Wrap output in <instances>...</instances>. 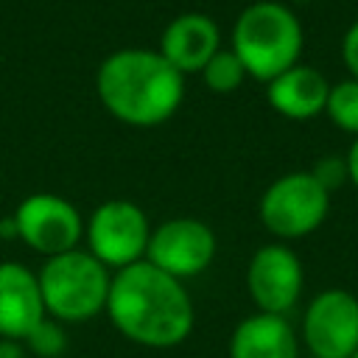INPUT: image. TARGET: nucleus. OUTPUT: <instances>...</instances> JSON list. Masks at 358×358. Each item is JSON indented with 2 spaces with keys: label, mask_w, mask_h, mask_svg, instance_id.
I'll return each instance as SVG.
<instances>
[{
  "label": "nucleus",
  "mask_w": 358,
  "mask_h": 358,
  "mask_svg": "<svg viewBox=\"0 0 358 358\" xmlns=\"http://www.w3.org/2000/svg\"><path fill=\"white\" fill-rule=\"evenodd\" d=\"M347 176L355 182V187H358V137H355V143L350 145V151H347Z\"/></svg>",
  "instance_id": "nucleus-21"
},
{
  "label": "nucleus",
  "mask_w": 358,
  "mask_h": 358,
  "mask_svg": "<svg viewBox=\"0 0 358 358\" xmlns=\"http://www.w3.org/2000/svg\"><path fill=\"white\" fill-rule=\"evenodd\" d=\"M330 210V193L313 179L310 171H294L274 179L260 199L263 227L282 238H305L324 221Z\"/></svg>",
  "instance_id": "nucleus-5"
},
{
  "label": "nucleus",
  "mask_w": 358,
  "mask_h": 358,
  "mask_svg": "<svg viewBox=\"0 0 358 358\" xmlns=\"http://www.w3.org/2000/svg\"><path fill=\"white\" fill-rule=\"evenodd\" d=\"M229 358H299V336L285 316H243L229 336Z\"/></svg>",
  "instance_id": "nucleus-13"
},
{
  "label": "nucleus",
  "mask_w": 358,
  "mask_h": 358,
  "mask_svg": "<svg viewBox=\"0 0 358 358\" xmlns=\"http://www.w3.org/2000/svg\"><path fill=\"white\" fill-rule=\"evenodd\" d=\"M302 344L313 358H352L358 350V296L344 288L316 294L302 313Z\"/></svg>",
  "instance_id": "nucleus-8"
},
{
  "label": "nucleus",
  "mask_w": 358,
  "mask_h": 358,
  "mask_svg": "<svg viewBox=\"0 0 358 358\" xmlns=\"http://www.w3.org/2000/svg\"><path fill=\"white\" fill-rule=\"evenodd\" d=\"M310 173H313V179L330 193L333 187H338V185L347 179V159H344V157H333V154H330V157H322V159L313 165Z\"/></svg>",
  "instance_id": "nucleus-18"
},
{
  "label": "nucleus",
  "mask_w": 358,
  "mask_h": 358,
  "mask_svg": "<svg viewBox=\"0 0 358 358\" xmlns=\"http://www.w3.org/2000/svg\"><path fill=\"white\" fill-rule=\"evenodd\" d=\"M255 3H257V0H255Z\"/></svg>",
  "instance_id": "nucleus-24"
},
{
  "label": "nucleus",
  "mask_w": 358,
  "mask_h": 358,
  "mask_svg": "<svg viewBox=\"0 0 358 358\" xmlns=\"http://www.w3.org/2000/svg\"><path fill=\"white\" fill-rule=\"evenodd\" d=\"M218 45H221V34L215 20L199 11H187L168 22L159 39V53L173 70L185 76V73H201L204 64L221 50Z\"/></svg>",
  "instance_id": "nucleus-12"
},
{
  "label": "nucleus",
  "mask_w": 358,
  "mask_h": 358,
  "mask_svg": "<svg viewBox=\"0 0 358 358\" xmlns=\"http://www.w3.org/2000/svg\"><path fill=\"white\" fill-rule=\"evenodd\" d=\"M352 358H358V350H355V352H352Z\"/></svg>",
  "instance_id": "nucleus-23"
},
{
  "label": "nucleus",
  "mask_w": 358,
  "mask_h": 358,
  "mask_svg": "<svg viewBox=\"0 0 358 358\" xmlns=\"http://www.w3.org/2000/svg\"><path fill=\"white\" fill-rule=\"evenodd\" d=\"M324 112L333 117L336 126L358 134V78H347L330 87Z\"/></svg>",
  "instance_id": "nucleus-17"
},
{
  "label": "nucleus",
  "mask_w": 358,
  "mask_h": 358,
  "mask_svg": "<svg viewBox=\"0 0 358 358\" xmlns=\"http://www.w3.org/2000/svg\"><path fill=\"white\" fill-rule=\"evenodd\" d=\"M305 271L294 249L282 243L260 246L246 266V291L260 313L285 316L302 294Z\"/></svg>",
  "instance_id": "nucleus-10"
},
{
  "label": "nucleus",
  "mask_w": 358,
  "mask_h": 358,
  "mask_svg": "<svg viewBox=\"0 0 358 358\" xmlns=\"http://www.w3.org/2000/svg\"><path fill=\"white\" fill-rule=\"evenodd\" d=\"M103 109L129 126L165 123L185 98V76L173 70L159 50L123 48L106 56L95 76Z\"/></svg>",
  "instance_id": "nucleus-2"
},
{
  "label": "nucleus",
  "mask_w": 358,
  "mask_h": 358,
  "mask_svg": "<svg viewBox=\"0 0 358 358\" xmlns=\"http://www.w3.org/2000/svg\"><path fill=\"white\" fill-rule=\"evenodd\" d=\"M215 257V232L199 218H168L151 229L145 260L173 280L201 274Z\"/></svg>",
  "instance_id": "nucleus-9"
},
{
  "label": "nucleus",
  "mask_w": 358,
  "mask_h": 358,
  "mask_svg": "<svg viewBox=\"0 0 358 358\" xmlns=\"http://www.w3.org/2000/svg\"><path fill=\"white\" fill-rule=\"evenodd\" d=\"M87 252L101 260L109 271H120L131 263L145 260L151 224L145 213L129 199H109L98 204L84 224Z\"/></svg>",
  "instance_id": "nucleus-6"
},
{
  "label": "nucleus",
  "mask_w": 358,
  "mask_h": 358,
  "mask_svg": "<svg viewBox=\"0 0 358 358\" xmlns=\"http://www.w3.org/2000/svg\"><path fill=\"white\" fill-rule=\"evenodd\" d=\"M0 238H17V224H14V218L0 221Z\"/></svg>",
  "instance_id": "nucleus-22"
},
{
  "label": "nucleus",
  "mask_w": 358,
  "mask_h": 358,
  "mask_svg": "<svg viewBox=\"0 0 358 358\" xmlns=\"http://www.w3.org/2000/svg\"><path fill=\"white\" fill-rule=\"evenodd\" d=\"M25 350L36 358H62L67 352V344H70V336L64 330L62 322L45 316L28 336H25Z\"/></svg>",
  "instance_id": "nucleus-15"
},
{
  "label": "nucleus",
  "mask_w": 358,
  "mask_h": 358,
  "mask_svg": "<svg viewBox=\"0 0 358 358\" xmlns=\"http://www.w3.org/2000/svg\"><path fill=\"white\" fill-rule=\"evenodd\" d=\"M204 84L213 92H232L241 87V81L246 78V70L241 64V59L235 56V50H218L201 70Z\"/></svg>",
  "instance_id": "nucleus-16"
},
{
  "label": "nucleus",
  "mask_w": 358,
  "mask_h": 358,
  "mask_svg": "<svg viewBox=\"0 0 358 358\" xmlns=\"http://www.w3.org/2000/svg\"><path fill=\"white\" fill-rule=\"evenodd\" d=\"M341 56H344V62H347L352 78H358V20H355V22L347 28V34H344Z\"/></svg>",
  "instance_id": "nucleus-19"
},
{
  "label": "nucleus",
  "mask_w": 358,
  "mask_h": 358,
  "mask_svg": "<svg viewBox=\"0 0 358 358\" xmlns=\"http://www.w3.org/2000/svg\"><path fill=\"white\" fill-rule=\"evenodd\" d=\"M0 358H28V350H25L22 341L0 338Z\"/></svg>",
  "instance_id": "nucleus-20"
},
{
  "label": "nucleus",
  "mask_w": 358,
  "mask_h": 358,
  "mask_svg": "<svg viewBox=\"0 0 358 358\" xmlns=\"http://www.w3.org/2000/svg\"><path fill=\"white\" fill-rule=\"evenodd\" d=\"M11 218L17 224V238L28 249L45 255V260L78 249V241L84 238L81 213L73 201L56 193H31L20 201Z\"/></svg>",
  "instance_id": "nucleus-7"
},
{
  "label": "nucleus",
  "mask_w": 358,
  "mask_h": 358,
  "mask_svg": "<svg viewBox=\"0 0 358 358\" xmlns=\"http://www.w3.org/2000/svg\"><path fill=\"white\" fill-rule=\"evenodd\" d=\"M232 50L246 76L271 81L296 64L302 53V25L291 8L257 0L241 11L232 28Z\"/></svg>",
  "instance_id": "nucleus-3"
},
{
  "label": "nucleus",
  "mask_w": 358,
  "mask_h": 358,
  "mask_svg": "<svg viewBox=\"0 0 358 358\" xmlns=\"http://www.w3.org/2000/svg\"><path fill=\"white\" fill-rule=\"evenodd\" d=\"M45 313L62 324H78L106 310L112 271L87 249L48 257L36 271Z\"/></svg>",
  "instance_id": "nucleus-4"
},
{
  "label": "nucleus",
  "mask_w": 358,
  "mask_h": 358,
  "mask_svg": "<svg viewBox=\"0 0 358 358\" xmlns=\"http://www.w3.org/2000/svg\"><path fill=\"white\" fill-rule=\"evenodd\" d=\"M327 95H330L327 78L308 64H294L268 81V103L280 115L294 120L316 117L327 106Z\"/></svg>",
  "instance_id": "nucleus-14"
},
{
  "label": "nucleus",
  "mask_w": 358,
  "mask_h": 358,
  "mask_svg": "<svg viewBox=\"0 0 358 358\" xmlns=\"http://www.w3.org/2000/svg\"><path fill=\"white\" fill-rule=\"evenodd\" d=\"M45 302L39 277L17 263H0V338L25 341V336L45 319Z\"/></svg>",
  "instance_id": "nucleus-11"
},
{
  "label": "nucleus",
  "mask_w": 358,
  "mask_h": 358,
  "mask_svg": "<svg viewBox=\"0 0 358 358\" xmlns=\"http://www.w3.org/2000/svg\"><path fill=\"white\" fill-rule=\"evenodd\" d=\"M106 316L123 338L151 350L179 347L196 322L193 299L182 280H173L148 260L112 274Z\"/></svg>",
  "instance_id": "nucleus-1"
}]
</instances>
